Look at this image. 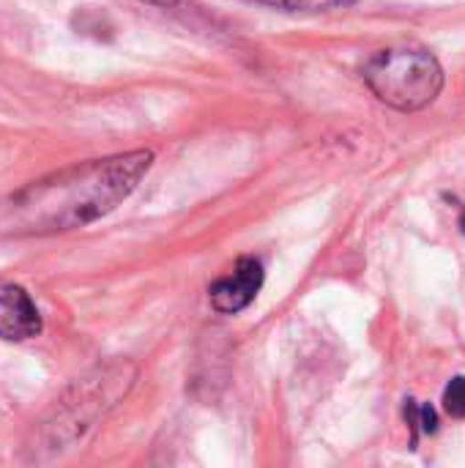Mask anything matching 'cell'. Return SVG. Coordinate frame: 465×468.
<instances>
[{"instance_id":"obj_5","label":"cell","mask_w":465,"mask_h":468,"mask_svg":"<svg viewBox=\"0 0 465 468\" xmlns=\"http://www.w3.org/2000/svg\"><path fill=\"white\" fill-rule=\"evenodd\" d=\"M44 321L30 293L19 285L0 282V340L25 343L38 337Z\"/></svg>"},{"instance_id":"obj_8","label":"cell","mask_w":465,"mask_h":468,"mask_svg":"<svg viewBox=\"0 0 465 468\" xmlns=\"http://www.w3.org/2000/svg\"><path fill=\"white\" fill-rule=\"evenodd\" d=\"M406 417H408V422H411L414 431L422 428L425 433H436V428H439V417H436V411L430 406H417L414 400H408Z\"/></svg>"},{"instance_id":"obj_1","label":"cell","mask_w":465,"mask_h":468,"mask_svg":"<svg viewBox=\"0 0 465 468\" xmlns=\"http://www.w3.org/2000/svg\"><path fill=\"white\" fill-rule=\"evenodd\" d=\"M151 167L153 151L137 148L36 178L0 200V236L30 239L85 228L115 211Z\"/></svg>"},{"instance_id":"obj_2","label":"cell","mask_w":465,"mask_h":468,"mask_svg":"<svg viewBox=\"0 0 465 468\" xmlns=\"http://www.w3.org/2000/svg\"><path fill=\"white\" fill-rule=\"evenodd\" d=\"M134 378L137 370L129 362H110L79 378L66 392V398L52 409L47 422H41L49 450H66L82 441L85 433L93 431L96 422L118 406V400L126 398Z\"/></svg>"},{"instance_id":"obj_7","label":"cell","mask_w":465,"mask_h":468,"mask_svg":"<svg viewBox=\"0 0 465 468\" xmlns=\"http://www.w3.org/2000/svg\"><path fill=\"white\" fill-rule=\"evenodd\" d=\"M249 3L280 8V11H326L334 8L340 0H249Z\"/></svg>"},{"instance_id":"obj_4","label":"cell","mask_w":465,"mask_h":468,"mask_svg":"<svg viewBox=\"0 0 465 468\" xmlns=\"http://www.w3.org/2000/svg\"><path fill=\"white\" fill-rule=\"evenodd\" d=\"M263 280H266L263 263L258 258H241L225 277L211 282L208 302L219 315H236L258 299Z\"/></svg>"},{"instance_id":"obj_3","label":"cell","mask_w":465,"mask_h":468,"mask_svg":"<svg viewBox=\"0 0 465 468\" xmlns=\"http://www.w3.org/2000/svg\"><path fill=\"white\" fill-rule=\"evenodd\" d=\"M365 82L389 107L417 112L433 104L444 88V69L425 47H386L367 58Z\"/></svg>"},{"instance_id":"obj_9","label":"cell","mask_w":465,"mask_h":468,"mask_svg":"<svg viewBox=\"0 0 465 468\" xmlns=\"http://www.w3.org/2000/svg\"><path fill=\"white\" fill-rule=\"evenodd\" d=\"M140 3H148V5H156V8H173V5H178L181 0H140Z\"/></svg>"},{"instance_id":"obj_6","label":"cell","mask_w":465,"mask_h":468,"mask_svg":"<svg viewBox=\"0 0 465 468\" xmlns=\"http://www.w3.org/2000/svg\"><path fill=\"white\" fill-rule=\"evenodd\" d=\"M441 403L452 420H465V376H458L447 384Z\"/></svg>"}]
</instances>
